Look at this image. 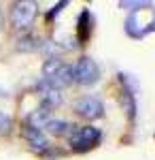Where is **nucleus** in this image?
<instances>
[{
  "mask_svg": "<svg viewBox=\"0 0 155 160\" xmlns=\"http://www.w3.org/2000/svg\"><path fill=\"white\" fill-rule=\"evenodd\" d=\"M36 15H38V4H36V2H30V0H21V2H13L11 4L9 22H11L13 30H17V32H28V30L34 26Z\"/></svg>",
  "mask_w": 155,
  "mask_h": 160,
  "instance_id": "nucleus-1",
  "label": "nucleus"
},
{
  "mask_svg": "<svg viewBox=\"0 0 155 160\" xmlns=\"http://www.w3.org/2000/svg\"><path fill=\"white\" fill-rule=\"evenodd\" d=\"M100 141V130L94 126H72L68 135V145L77 152H87L98 145Z\"/></svg>",
  "mask_w": 155,
  "mask_h": 160,
  "instance_id": "nucleus-2",
  "label": "nucleus"
},
{
  "mask_svg": "<svg viewBox=\"0 0 155 160\" xmlns=\"http://www.w3.org/2000/svg\"><path fill=\"white\" fill-rule=\"evenodd\" d=\"M98 77H100V71H98V66L92 58H79L77 64L72 66V81H77L81 86L96 83Z\"/></svg>",
  "mask_w": 155,
  "mask_h": 160,
  "instance_id": "nucleus-3",
  "label": "nucleus"
},
{
  "mask_svg": "<svg viewBox=\"0 0 155 160\" xmlns=\"http://www.w3.org/2000/svg\"><path fill=\"white\" fill-rule=\"evenodd\" d=\"M74 111L83 120H98V118H102L104 105H102V100L96 98V96H81L74 102Z\"/></svg>",
  "mask_w": 155,
  "mask_h": 160,
  "instance_id": "nucleus-4",
  "label": "nucleus"
},
{
  "mask_svg": "<svg viewBox=\"0 0 155 160\" xmlns=\"http://www.w3.org/2000/svg\"><path fill=\"white\" fill-rule=\"evenodd\" d=\"M21 137L26 139V143L32 149H36V152H47L49 149V139L45 137V132L40 128H34L30 124H24L21 126Z\"/></svg>",
  "mask_w": 155,
  "mask_h": 160,
  "instance_id": "nucleus-5",
  "label": "nucleus"
},
{
  "mask_svg": "<svg viewBox=\"0 0 155 160\" xmlns=\"http://www.w3.org/2000/svg\"><path fill=\"white\" fill-rule=\"evenodd\" d=\"M38 92H40L43 107H47V109H53V107H60V105H62V94H60V90H55L53 86H49L47 81H43V83H40Z\"/></svg>",
  "mask_w": 155,
  "mask_h": 160,
  "instance_id": "nucleus-6",
  "label": "nucleus"
},
{
  "mask_svg": "<svg viewBox=\"0 0 155 160\" xmlns=\"http://www.w3.org/2000/svg\"><path fill=\"white\" fill-rule=\"evenodd\" d=\"M45 128H47L51 135H55V137H64V135H70V130H72V126L66 120H49L47 124H45Z\"/></svg>",
  "mask_w": 155,
  "mask_h": 160,
  "instance_id": "nucleus-7",
  "label": "nucleus"
},
{
  "mask_svg": "<svg viewBox=\"0 0 155 160\" xmlns=\"http://www.w3.org/2000/svg\"><path fill=\"white\" fill-rule=\"evenodd\" d=\"M11 128H13L11 115H9V113H4V111H0V135H7Z\"/></svg>",
  "mask_w": 155,
  "mask_h": 160,
  "instance_id": "nucleus-8",
  "label": "nucleus"
}]
</instances>
